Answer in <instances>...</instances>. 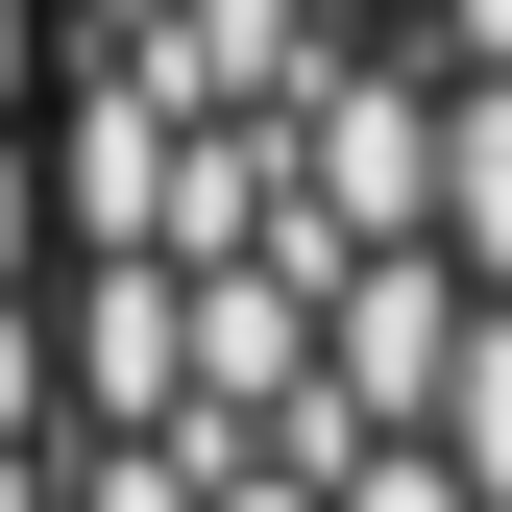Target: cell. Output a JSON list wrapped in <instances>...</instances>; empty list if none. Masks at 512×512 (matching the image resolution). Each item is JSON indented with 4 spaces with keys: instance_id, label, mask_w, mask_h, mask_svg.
Here are the masks:
<instances>
[{
    "instance_id": "1",
    "label": "cell",
    "mask_w": 512,
    "mask_h": 512,
    "mask_svg": "<svg viewBox=\"0 0 512 512\" xmlns=\"http://www.w3.org/2000/svg\"><path fill=\"white\" fill-rule=\"evenodd\" d=\"M25 220L98 512H512V0H49Z\"/></svg>"
}]
</instances>
